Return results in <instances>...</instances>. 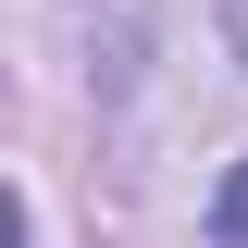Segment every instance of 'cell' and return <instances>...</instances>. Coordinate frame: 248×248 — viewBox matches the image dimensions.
Segmentation results:
<instances>
[{"instance_id":"cell-1","label":"cell","mask_w":248,"mask_h":248,"mask_svg":"<svg viewBox=\"0 0 248 248\" xmlns=\"http://www.w3.org/2000/svg\"><path fill=\"white\" fill-rule=\"evenodd\" d=\"M211 236H223V248H248V161L223 174V199H211Z\"/></svg>"},{"instance_id":"cell-2","label":"cell","mask_w":248,"mask_h":248,"mask_svg":"<svg viewBox=\"0 0 248 248\" xmlns=\"http://www.w3.org/2000/svg\"><path fill=\"white\" fill-rule=\"evenodd\" d=\"M223 13H236V50H248V0H223Z\"/></svg>"}]
</instances>
